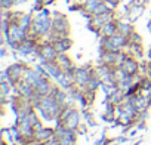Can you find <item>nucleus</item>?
<instances>
[{"label":"nucleus","instance_id":"5701e85b","mask_svg":"<svg viewBox=\"0 0 151 145\" xmlns=\"http://www.w3.org/2000/svg\"><path fill=\"white\" fill-rule=\"evenodd\" d=\"M124 50H126L129 55L138 58L139 61L144 59V45H138V43H130V42H129V45H127V47H126Z\"/></svg>","mask_w":151,"mask_h":145},{"label":"nucleus","instance_id":"ea45409f","mask_svg":"<svg viewBox=\"0 0 151 145\" xmlns=\"http://www.w3.org/2000/svg\"><path fill=\"white\" fill-rule=\"evenodd\" d=\"M65 2H67V3H68V5H70V3H71V2H73V0H65Z\"/></svg>","mask_w":151,"mask_h":145},{"label":"nucleus","instance_id":"412c9836","mask_svg":"<svg viewBox=\"0 0 151 145\" xmlns=\"http://www.w3.org/2000/svg\"><path fill=\"white\" fill-rule=\"evenodd\" d=\"M116 33H117V19L110 21L105 25H102L96 37H110V36H114Z\"/></svg>","mask_w":151,"mask_h":145},{"label":"nucleus","instance_id":"f704fd0d","mask_svg":"<svg viewBox=\"0 0 151 145\" xmlns=\"http://www.w3.org/2000/svg\"><path fill=\"white\" fill-rule=\"evenodd\" d=\"M8 52H11V49L3 43L2 47H0V58H6V56H8Z\"/></svg>","mask_w":151,"mask_h":145},{"label":"nucleus","instance_id":"0eeeda50","mask_svg":"<svg viewBox=\"0 0 151 145\" xmlns=\"http://www.w3.org/2000/svg\"><path fill=\"white\" fill-rule=\"evenodd\" d=\"M28 62H25V61H14L11 65H8L5 70H6V72L9 74V77H11V83L12 85H15L17 82H19V80H22L24 79V74H25V70L28 68Z\"/></svg>","mask_w":151,"mask_h":145},{"label":"nucleus","instance_id":"20e7f679","mask_svg":"<svg viewBox=\"0 0 151 145\" xmlns=\"http://www.w3.org/2000/svg\"><path fill=\"white\" fill-rule=\"evenodd\" d=\"M98 40H99V46L110 52L124 50L129 45V37H126L120 33H116L114 36H110V37H98Z\"/></svg>","mask_w":151,"mask_h":145},{"label":"nucleus","instance_id":"6ab92c4d","mask_svg":"<svg viewBox=\"0 0 151 145\" xmlns=\"http://www.w3.org/2000/svg\"><path fill=\"white\" fill-rule=\"evenodd\" d=\"M52 136H55V129L53 126H45L40 130L34 132V141H40V142H47Z\"/></svg>","mask_w":151,"mask_h":145},{"label":"nucleus","instance_id":"423d86ee","mask_svg":"<svg viewBox=\"0 0 151 145\" xmlns=\"http://www.w3.org/2000/svg\"><path fill=\"white\" fill-rule=\"evenodd\" d=\"M92 74H95V64H92V62H88V64L80 65V67H76V70L73 72L74 85L79 86L80 89H85Z\"/></svg>","mask_w":151,"mask_h":145},{"label":"nucleus","instance_id":"aec40b11","mask_svg":"<svg viewBox=\"0 0 151 145\" xmlns=\"http://www.w3.org/2000/svg\"><path fill=\"white\" fill-rule=\"evenodd\" d=\"M55 49L58 50V53H68V50L73 47V39L70 36L67 37H61L56 42H53Z\"/></svg>","mask_w":151,"mask_h":145},{"label":"nucleus","instance_id":"a19ab883","mask_svg":"<svg viewBox=\"0 0 151 145\" xmlns=\"http://www.w3.org/2000/svg\"><path fill=\"white\" fill-rule=\"evenodd\" d=\"M150 80H151V79H150Z\"/></svg>","mask_w":151,"mask_h":145},{"label":"nucleus","instance_id":"6e6552de","mask_svg":"<svg viewBox=\"0 0 151 145\" xmlns=\"http://www.w3.org/2000/svg\"><path fill=\"white\" fill-rule=\"evenodd\" d=\"M83 11H86L88 14H91L93 17V15L107 14L113 9L107 5V2H104V0H83Z\"/></svg>","mask_w":151,"mask_h":145},{"label":"nucleus","instance_id":"2eb2a0df","mask_svg":"<svg viewBox=\"0 0 151 145\" xmlns=\"http://www.w3.org/2000/svg\"><path fill=\"white\" fill-rule=\"evenodd\" d=\"M56 62H58V65L61 67V70H62V71L74 72L76 67H77V65L74 64L73 58H71L68 53H58V56H56Z\"/></svg>","mask_w":151,"mask_h":145},{"label":"nucleus","instance_id":"9b49d317","mask_svg":"<svg viewBox=\"0 0 151 145\" xmlns=\"http://www.w3.org/2000/svg\"><path fill=\"white\" fill-rule=\"evenodd\" d=\"M82 120H83V117H82V110H80L79 107H76V108L71 111V114L65 118V121H64L62 124H64L65 127L71 129V130H77L79 126L82 124Z\"/></svg>","mask_w":151,"mask_h":145},{"label":"nucleus","instance_id":"393cba45","mask_svg":"<svg viewBox=\"0 0 151 145\" xmlns=\"http://www.w3.org/2000/svg\"><path fill=\"white\" fill-rule=\"evenodd\" d=\"M82 117H83V121L89 126V127H98V123L95 120V114L91 111V108H85L82 110Z\"/></svg>","mask_w":151,"mask_h":145},{"label":"nucleus","instance_id":"ddd939ff","mask_svg":"<svg viewBox=\"0 0 151 145\" xmlns=\"http://www.w3.org/2000/svg\"><path fill=\"white\" fill-rule=\"evenodd\" d=\"M15 88H17L18 95L22 96V98H27V99H30V98L36 93L34 86H33L31 83H28L27 80H24V79L19 80V82H17V83H15Z\"/></svg>","mask_w":151,"mask_h":145},{"label":"nucleus","instance_id":"cd10ccee","mask_svg":"<svg viewBox=\"0 0 151 145\" xmlns=\"http://www.w3.org/2000/svg\"><path fill=\"white\" fill-rule=\"evenodd\" d=\"M127 76H129V74H127V72H126L122 67H114V79H116L117 85H119L120 82H123Z\"/></svg>","mask_w":151,"mask_h":145},{"label":"nucleus","instance_id":"4be33fe9","mask_svg":"<svg viewBox=\"0 0 151 145\" xmlns=\"http://www.w3.org/2000/svg\"><path fill=\"white\" fill-rule=\"evenodd\" d=\"M50 95H52L59 104H62V105H65L67 102H71V101H70V96H68V92H67L65 89L59 88L58 85H55V88H53V90H52Z\"/></svg>","mask_w":151,"mask_h":145},{"label":"nucleus","instance_id":"9d476101","mask_svg":"<svg viewBox=\"0 0 151 145\" xmlns=\"http://www.w3.org/2000/svg\"><path fill=\"white\" fill-rule=\"evenodd\" d=\"M55 85H56L55 80H52L50 77H40V80L34 85V90L40 96H46V95H50L52 93Z\"/></svg>","mask_w":151,"mask_h":145},{"label":"nucleus","instance_id":"4468645a","mask_svg":"<svg viewBox=\"0 0 151 145\" xmlns=\"http://www.w3.org/2000/svg\"><path fill=\"white\" fill-rule=\"evenodd\" d=\"M135 24L130 22L127 18H117V33L126 36V37H130L133 33H135Z\"/></svg>","mask_w":151,"mask_h":145},{"label":"nucleus","instance_id":"72a5a7b5","mask_svg":"<svg viewBox=\"0 0 151 145\" xmlns=\"http://www.w3.org/2000/svg\"><path fill=\"white\" fill-rule=\"evenodd\" d=\"M129 139H130V138H129V135H124V133H123V135H120V136L114 138V142H117V144H120V145H122V144L127 142Z\"/></svg>","mask_w":151,"mask_h":145},{"label":"nucleus","instance_id":"b1692460","mask_svg":"<svg viewBox=\"0 0 151 145\" xmlns=\"http://www.w3.org/2000/svg\"><path fill=\"white\" fill-rule=\"evenodd\" d=\"M124 96H126V93H124L119 86H117V88H116V89L108 95V96H105V99H107V101H110V102H113L114 105H120V104H122V101L124 99Z\"/></svg>","mask_w":151,"mask_h":145},{"label":"nucleus","instance_id":"7ed1b4c3","mask_svg":"<svg viewBox=\"0 0 151 145\" xmlns=\"http://www.w3.org/2000/svg\"><path fill=\"white\" fill-rule=\"evenodd\" d=\"M71 33V24L68 17L61 11H52V31L45 39L49 42H56L61 37H67Z\"/></svg>","mask_w":151,"mask_h":145},{"label":"nucleus","instance_id":"f257e3e1","mask_svg":"<svg viewBox=\"0 0 151 145\" xmlns=\"http://www.w3.org/2000/svg\"><path fill=\"white\" fill-rule=\"evenodd\" d=\"M52 31V11L45 6L40 12H34V21L28 30V37L45 40Z\"/></svg>","mask_w":151,"mask_h":145},{"label":"nucleus","instance_id":"58836bf2","mask_svg":"<svg viewBox=\"0 0 151 145\" xmlns=\"http://www.w3.org/2000/svg\"><path fill=\"white\" fill-rule=\"evenodd\" d=\"M142 141H144L142 138H138V141H136V142H133L132 145H139V144H142Z\"/></svg>","mask_w":151,"mask_h":145},{"label":"nucleus","instance_id":"c9c22d12","mask_svg":"<svg viewBox=\"0 0 151 145\" xmlns=\"http://www.w3.org/2000/svg\"><path fill=\"white\" fill-rule=\"evenodd\" d=\"M15 2V8H18V6H22V5H25L28 0H14Z\"/></svg>","mask_w":151,"mask_h":145},{"label":"nucleus","instance_id":"f03ea898","mask_svg":"<svg viewBox=\"0 0 151 145\" xmlns=\"http://www.w3.org/2000/svg\"><path fill=\"white\" fill-rule=\"evenodd\" d=\"M61 110H62V104H59L52 95L42 96L40 104L36 107V111L39 113L40 118H42L43 121H47V123H49V121L58 123Z\"/></svg>","mask_w":151,"mask_h":145},{"label":"nucleus","instance_id":"39448f33","mask_svg":"<svg viewBox=\"0 0 151 145\" xmlns=\"http://www.w3.org/2000/svg\"><path fill=\"white\" fill-rule=\"evenodd\" d=\"M117 18H119V12L116 9H113V11H110L107 14H102V15H93L88 21L86 27H88L89 31H92L95 36H98V33H99V30H101L102 25H105L110 21H116Z\"/></svg>","mask_w":151,"mask_h":145},{"label":"nucleus","instance_id":"f8f14e48","mask_svg":"<svg viewBox=\"0 0 151 145\" xmlns=\"http://www.w3.org/2000/svg\"><path fill=\"white\" fill-rule=\"evenodd\" d=\"M122 68L127 72L129 76H136L139 74V71H141V61L132 55H127V58L124 59Z\"/></svg>","mask_w":151,"mask_h":145},{"label":"nucleus","instance_id":"f3484780","mask_svg":"<svg viewBox=\"0 0 151 145\" xmlns=\"http://www.w3.org/2000/svg\"><path fill=\"white\" fill-rule=\"evenodd\" d=\"M33 21H34V12L33 11H30V12H22V11H19V14H18V18H17V22L24 28V30H30L31 28V25H33Z\"/></svg>","mask_w":151,"mask_h":145},{"label":"nucleus","instance_id":"7c9ffc66","mask_svg":"<svg viewBox=\"0 0 151 145\" xmlns=\"http://www.w3.org/2000/svg\"><path fill=\"white\" fill-rule=\"evenodd\" d=\"M68 9L71 12H80L83 9V2H76V0H73V2L68 5Z\"/></svg>","mask_w":151,"mask_h":145},{"label":"nucleus","instance_id":"4c0bfd02","mask_svg":"<svg viewBox=\"0 0 151 145\" xmlns=\"http://www.w3.org/2000/svg\"><path fill=\"white\" fill-rule=\"evenodd\" d=\"M147 59L151 61V46H150V49H148V52H147Z\"/></svg>","mask_w":151,"mask_h":145},{"label":"nucleus","instance_id":"bb28decb","mask_svg":"<svg viewBox=\"0 0 151 145\" xmlns=\"http://www.w3.org/2000/svg\"><path fill=\"white\" fill-rule=\"evenodd\" d=\"M133 85H135V79H133V76H127V77H126L123 82H120L117 86H119L124 93H127V92L132 89V86H133Z\"/></svg>","mask_w":151,"mask_h":145},{"label":"nucleus","instance_id":"473e14b6","mask_svg":"<svg viewBox=\"0 0 151 145\" xmlns=\"http://www.w3.org/2000/svg\"><path fill=\"white\" fill-rule=\"evenodd\" d=\"M88 132H89V126H88L85 121L79 126V129H77V130H76V133H77L79 136H86V135H88Z\"/></svg>","mask_w":151,"mask_h":145},{"label":"nucleus","instance_id":"c85d7f7f","mask_svg":"<svg viewBox=\"0 0 151 145\" xmlns=\"http://www.w3.org/2000/svg\"><path fill=\"white\" fill-rule=\"evenodd\" d=\"M0 9L2 11H12V9H15V2L14 0H0Z\"/></svg>","mask_w":151,"mask_h":145},{"label":"nucleus","instance_id":"c756f323","mask_svg":"<svg viewBox=\"0 0 151 145\" xmlns=\"http://www.w3.org/2000/svg\"><path fill=\"white\" fill-rule=\"evenodd\" d=\"M83 93H85V98H86L88 104L92 107L93 102H95V99H96V92H93V90H88V89H83Z\"/></svg>","mask_w":151,"mask_h":145},{"label":"nucleus","instance_id":"2f4dec72","mask_svg":"<svg viewBox=\"0 0 151 145\" xmlns=\"http://www.w3.org/2000/svg\"><path fill=\"white\" fill-rule=\"evenodd\" d=\"M129 42L130 43H138V45H144V39H142V36L138 33V31H135L130 37H129Z\"/></svg>","mask_w":151,"mask_h":145},{"label":"nucleus","instance_id":"dca6fc26","mask_svg":"<svg viewBox=\"0 0 151 145\" xmlns=\"http://www.w3.org/2000/svg\"><path fill=\"white\" fill-rule=\"evenodd\" d=\"M40 64L45 67V70L47 72V77H50L52 80H56L62 74V70H61V67L58 65L56 61H45V62H40Z\"/></svg>","mask_w":151,"mask_h":145},{"label":"nucleus","instance_id":"1a4fd4ad","mask_svg":"<svg viewBox=\"0 0 151 145\" xmlns=\"http://www.w3.org/2000/svg\"><path fill=\"white\" fill-rule=\"evenodd\" d=\"M56 56H58V50L55 49L53 43L49 40H42L39 47V62L56 61Z\"/></svg>","mask_w":151,"mask_h":145},{"label":"nucleus","instance_id":"a211bd4d","mask_svg":"<svg viewBox=\"0 0 151 145\" xmlns=\"http://www.w3.org/2000/svg\"><path fill=\"white\" fill-rule=\"evenodd\" d=\"M55 83H56L59 88L68 90L71 86H74V76H73V72H70V71H62V74L55 80Z\"/></svg>","mask_w":151,"mask_h":145},{"label":"nucleus","instance_id":"a878e982","mask_svg":"<svg viewBox=\"0 0 151 145\" xmlns=\"http://www.w3.org/2000/svg\"><path fill=\"white\" fill-rule=\"evenodd\" d=\"M101 85H102V82H101V79L96 76V72H95V74H92V76H91V79H89V82H88V85H86V88H85V89L96 92L98 89H101Z\"/></svg>","mask_w":151,"mask_h":145},{"label":"nucleus","instance_id":"e433bc0d","mask_svg":"<svg viewBox=\"0 0 151 145\" xmlns=\"http://www.w3.org/2000/svg\"><path fill=\"white\" fill-rule=\"evenodd\" d=\"M147 30H148V33L151 34V18L148 19V22H147Z\"/></svg>","mask_w":151,"mask_h":145}]
</instances>
